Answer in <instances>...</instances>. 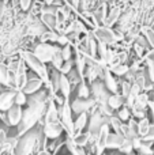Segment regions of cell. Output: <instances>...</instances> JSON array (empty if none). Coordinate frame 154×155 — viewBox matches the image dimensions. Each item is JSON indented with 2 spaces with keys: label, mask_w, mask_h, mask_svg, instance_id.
<instances>
[{
  "label": "cell",
  "mask_w": 154,
  "mask_h": 155,
  "mask_svg": "<svg viewBox=\"0 0 154 155\" xmlns=\"http://www.w3.org/2000/svg\"><path fill=\"white\" fill-rule=\"evenodd\" d=\"M45 91H37L35 94H32V98L27 99L29 107L22 113V120L18 124V135L23 136L32 127H34V124L42 117L44 112L46 110L45 106Z\"/></svg>",
  "instance_id": "obj_1"
},
{
  "label": "cell",
  "mask_w": 154,
  "mask_h": 155,
  "mask_svg": "<svg viewBox=\"0 0 154 155\" xmlns=\"http://www.w3.org/2000/svg\"><path fill=\"white\" fill-rule=\"evenodd\" d=\"M21 57L22 60L25 61L26 67H29L33 72L35 74L38 78H40L42 82H45L49 87V72H48V68L44 63H41L37 57L34 56V53L30 51H22L21 52Z\"/></svg>",
  "instance_id": "obj_2"
},
{
  "label": "cell",
  "mask_w": 154,
  "mask_h": 155,
  "mask_svg": "<svg viewBox=\"0 0 154 155\" xmlns=\"http://www.w3.org/2000/svg\"><path fill=\"white\" fill-rule=\"evenodd\" d=\"M93 35H94V38L97 41H100V42H104L106 46H115L119 41H122L123 38L120 37L119 34H117L115 30H112L111 27H106V26H98L95 27V29H93Z\"/></svg>",
  "instance_id": "obj_3"
},
{
  "label": "cell",
  "mask_w": 154,
  "mask_h": 155,
  "mask_svg": "<svg viewBox=\"0 0 154 155\" xmlns=\"http://www.w3.org/2000/svg\"><path fill=\"white\" fill-rule=\"evenodd\" d=\"M59 117H60V124L63 128L67 131L68 137H74V120H72V110H71L70 102L65 99L64 104L60 106L59 109Z\"/></svg>",
  "instance_id": "obj_4"
},
{
  "label": "cell",
  "mask_w": 154,
  "mask_h": 155,
  "mask_svg": "<svg viewBox=\"0 0 154 155\" xmlns=\"http://www.w3.org/2000/svg\"><path fill=\"white\" fill-rule=\"evenodd\" d=\"M55 49H56V45H52V44L48 42H38L37 45L34 46V56L40 60L41 63H51L52 56L55 53Z\"/></svg>",
  "instance_id": "obj_5"
},
{
  "label": "cell",
  "mask_w": 154,
  "mask_h": 155,
  "mask_svg": "<svg viewBox=\"0 0 154 155\" xmlns=\"http://www.w3.org/2000/svg\"><path fill=\"white\" fill-rule=\"evenodd\" d=\"M90 91L93 93V98H94V101H95L97 105L106 104L108 97L111 95V93L106 90L104 82L102 80H98V79L94 80V82H92V90Z\"/></svg>",
  "instance_id": "obj_6"
},
{
  "label": "cell",
  "mask_w": 154,
  "mask_h": 155,
  "mask_svg": "<svg viewBox=\"0 0 154 155\" xmlns=\"http://www.w3.org/2000/svg\"><path fill=\"white\" fill-rule=\"evenodd\" d=\"M95 101L94 98H75L72 102L70 104L71 110L76 114H81V113H87L89 110H92L95 106Z\"/></svg>",
  "instance_id": "obj_7"
},
{
  "label": "cell",
  "mask_w": 154,
  "mask_h": 155,
  "mask_svg": "<svg viewBox=\"0 0 154 155\" xmlns=\"http://www.w3.org/2000/svg\"><path fill=\"white\" fill-rule=\"evenodd\" d=\"M64 128L60 124V121H53V123H46L44 127V134L49 139H56L63 134Z\"/></svg>",
  "instance_id": "obj_8"
},
{
  "label": "cell",
  "mask_w": 154,
  "mask_h": 155,
  "mask_svg": "<svg viewBox=\"0 0 154 155\" xmlns=\"http://www.w3.org/2000/svg\"><path fill=\"white\" fill-rule=\"evenodd\" d=\"M42 84H44V82L38 76L27 78V82H26V84H25V87L22 88V91H23L26 95H32V94H35L37 91H40Z\"/></svg>",
  "instance_id": "obj_9"
},
{
  "label": "cell",
  "mask_w": 154,
  "mask_h": 155,
  "mask_svg": "<svg viewBox=\"0 0 154 155\" xmlns=\"http://www.w3.org/2000/svg\"><path fill=\"white\" fill-rule=\"evenodd\" d=\"M14 97H15V90L0 91V112H7L12 106Z\"/></svg>",
  "instance_id": "obj_10"
},
{
  "label": "cell",
  "mask_w": 154,
  "mask_h": 155,
  "mask_svg": "<svg viewBox=\"0 0 154 155\" xmlns=\"http://www.w3.org/2000/svg\"><path fill=\"white\" fill-rule=\"evenodd\" d=\"M109 134V124H104L98 131V139H97V155H102L104 150L106 148V137Z\"/></svg>",
  "instance_id": "obj_11"
},
{
  "label": "cell",
  "mask_w": 154,
  "mask_h": 155,
  "mask_svg": "<svg viewBox=\"0 0 154 155\" xmlns=\"http://www.w3.org/2000/svg\"><path fill=\"white\" fill-rule=\"evenodd\" d=\"M102 79H104V84H105L106 90H108L109 93H112V94H117V91H119V84H117L113 74L111 72V70H109L108 67H106L105 71H104Z\"/></svg>",
  "instance_id": "obj_12"
},
{
  "label": "cell",
  "mask_w": 154,
  "mask_h": 155,
  "mask_svg": "<svg viewBox=\"0 0 154 155\" xmlns=\"http://www.w3.org/2000/svg\"><path fill=\"white\" fill-rule=\"evenodd\" d=\"M120 15H122V7L115 5V7L109 8V10H108V15H106V18H105V21H104L102 26L111 27V29H112V26H115V25L119 22Z\"/></svg>",
  "instance_id": "obj_13"
},
{
  "label": "cell",
  "mask_w": 154,
  "mask_h": 155,
  "mask_svg": "<svg viewBox=\"0 0 154 155\" xmlns=\"http://www.w3.org/2000/svg\"><path fill=\"white\" fill-rule=\"evenodd\" d=\"M22 106L18 105H12L10 109L7 110V120H8V125H18L22 120Z\"/></svg>",
  "instance_id": "obj_14"
},
{
  "label": "cell",
  "mask_w": 154,
  "mask_h": 155,
  "mask_svg": "<svg viewBox=\"0 0 154 155\" xmlns=\"http://www.w3.org/2000/svg\"><path fill=\"white\" fill-rule=\"evenodd\" d=\"M33 146H34V137L33 136H25L23 140L18 144L16 147L15 155H27L32 153Z\"/></svg>",
  "instance_id": "obj_15"
},
{
  "label": "cell",
  "mask_w": 154,
  "mask_h": 155,
  "mask_svg": "<svg viewBox=\"0 0 154 155\" xmlns=\"http://www.w3.org/2000/svg\"><path fill=\"white\" fill-rule=\"evenodd\" d=\"M149 94L147 93H139L138 97L135 98V101H134V105H132V110H142V112H145V109L147 107V105H149Z\"/></svg>",
  "instance_id": "obj_16"
},
{
  "label": "cell",
  "mask_w": 154,
  "mask_h": 155,
  "mask_svg": "<svg viewBox=\"0 0 154 155\" xmlns=\"http://www.w3.org/2000/svg\"><path fill=\"white\" fill-rule=\"evenodd\" d=\"M45 124L46 123H53V121H59V110H57L56 105L53 101H51L46 106L45 110Z\"/></svg>",
  "instance_id": "obj_17"
},
{
  "label": "cell",
  "mask_w": 154,
  "mask_h": 155,
  "mask_svg": "<svg viewBox=\"0 0 154 155\" xmlns=\"http://www.w3.org/2000/svg\"><path fill=\"white\" fill-rule=\"evenodd\" d=\"M75 52L76 53H75V60H74V65L76 67V72L79 74V76L83 79V74H85V70H86V59L76 49H75Z\"/></svg>",
  "instance_id": "obj_18"
},
{
  "label": "cell",
  "mask_w": 154,
  "mask_h": 155,
  "mask_svg": "<svg viewBox=\"0 0 154 155\" xmlns=\"http://www.w3.org/2000/svg\"><path fill=\"white\" fill-rule=\"evenodd\" d=\"M108 106L111 107L112 110H119L120 107L124 105V98H123L120 94H111L108 97V101H106Z\"/></svg>",
  "instance_id": "obj_19"
},
{
  "label": "cell",
  "mask_w": 154,
  "mask_h": 155,
  "mask_svg": "<svg viewBox=\"0 0 154 155\" xmlns=\"http://www.w3.org/2000/svg\"><path fill=\"white\" fill-rule=\"evenodd\" d=\"M40 21H41V23L45 26V29L53 30V31L56 30V15H52V14H41Z\"/></svg>",
  "instance_id": "obj_20"
},
{
  "label": "cell",
  "mask_w": 154,
  "mask_h": 155,
  "mask_svg": "<svg viewBox=\"0 0 154 155\" xmlns=\"http://www.w3.org/2000/svg\"><path fill=\"white\" fill-rule=\"evenodd\" d=\"M86 123H87V113H81V114H78V118L74 121V136L82 134L83 128L86 127Z\"/></svg>",
  "instance_id": "obj_21"
},
{
  "label": "cell",
  "mask_w": 154,
  "mask_h": 155,
  "mask_svg": "<svg viewBox=\"0 0 154 155\" xmlns=\"http://www.w3.org/2000/svg\"><path fill=\"white\" fill-rule=\"evenodd\" d=\"M123 140H124V137H123V136L115 134V132H113V134H111V132H109L108 137H106V147H108V148H120Z\"/></svg>",
  "instance_id": "obj_22"
},
{
  "label": "cell",
  "mask_w": 154,
  "mask_h": 155,
  "mask_svg": "<svg viewBox=\"0 0 154 155\" xmlns=\"http://www.w3.org/2000/svg\"><path fill=\"white\" fill-rule=\"evenodd\" d=\"M71 87H72V86L70 84V82H68L67 76H65V75H62V78H60V84H59V91H62L63 98H64V99H68V98H70Z\"/></svg>",
  "instance_id": "obj_23"
},
{
  "label": "cell",
  "mask_w": 154,
  "mask_h": 155,
  "mask_svg": "<svg viewBox=\"0 0 154 155\" xmlns=\"http://www.w3.org/2000/svg\"><path fill=\"white\" fill-rule=\"evenodd\" d=\"M141 34L145 35V38L147 40V42H149V45L152 46V49H154V30L152 29L150 26H142L141 27Z\"/></svg>",
  "instance_id": "obj_24"
},
{
  "label": "cell",
  "mask_w": 154,
  "mask_h": 155,
  "mask_svg": "<svg viewBox=\"0 0 154 155\" xmlns=\"http://www.w3.org/2000/svg\"><path fill=\"white\" fill-rule=\"evenodd\" d=\"M60 49H62V48H59V46L56 45L55 53H53V56H52V60H51V64L53 65L55 70H60L62 64L64 63V60H63V57H62V53H60Z\"/></svg>",
  "instance_id": "obj_25"
},
{
  "label": "cell",
  "mask_w": 154,
  "mask_h": 155,
  "mask_svg": "<svg viewBox=\"0 0 154 155\" xmlns=\"http://www.w3.org/2000/svg\"><path fill=\"white\" fill-rule=\"evenodd\" d=\"M67 148L70 150V153L72 155H87L83 151V148L79 147V146H76L75 143H74L72 137H68V139H67Z\"/></svg>",
  "instance_id": "obj_26"
},
{
  "label": "cell",
  "mask_w": 154,
  "mask_h": 155,
  "mask_svg": "<svg viewBox=\"0 0 154 155\" xmlns=\"http://www.w3.org/2000/svg\"><path fill=\"white\" fill-rule=\"evenodd\" d=\"M76 94H78V98H89L90 97V88H89V86L86 84V82H85L83 79L79 82Z\"/></svg>",
  "instance_id": "obj_27"
},
{
  "label": "cell",
  "mask_w": 154,
  "mask_h": 155,
  "mask_svg": "<svg viewBox=\"0 0 154 155\" xmlns=\"http://www.w3.org/2000/svg\"><path fill=\"white\" fill-rule=\"evenodd\" d=\"M8 76H10V71L7 68V64L0 61V84L8 87Z\"/></svg>",
  "instance_id": "obj_28"
},
{
  "label": "cell",
  "mask_w": 154,
  "mask_h": 155,
  "mask_svg": "<svg viewBox=\"0 0 154 155\" xmlns=\"http://www.w3.org/2000/svg\"><path fill=\"white\" fill-rule=\"evenodd\" d=\"M90 137H92V134L90 132H87V134H79L76 135V136H74V143H75L76 146H79V147H83V146L87 144V142L90 140Z\"/></svg>",
  "instance_id": "obj_29"
},
{
  "label": "cell",
  "mask_w": 154,
  "mask_h": 155,
  "mask_svg": "<svg viewBox=\"0 0 154 155\" xmlns=\"http://www.w3.org/2000/svg\"><path fill=\"white\" fill-rule=\"evenodd\" d=\"M149 128H150V123L146 117L141 118V120L138 121V132H139V136L141 137H143L145 135L149 132Z\"/></svg>",
  "instance_id": "obj_30"
},
{
  "label": "cell",
  "mask_w": 154,
  "mask_h": 155,
  "mask_svg": "<svg viewBox=\"0 0 154 155\" xmlns=\"http://www.w3.org/2000/svg\"><path fill=\"white\" fill-rule=\"evenodd\" d=\"M27 104V95L23 93L22 90L15 91V97H14V105H18V106H23Z\"/></svg>",
  "instance_id": "obj_31"
},
{
  "label": "cell",
  "mask_w": 154,
  "mask_h": 155,
  "mask_svg": "<svg viewBox=\"0 0 154 155\" xmlns=\"http://www.w3.org/2000/svg\"><path fill=\"white\" fill-rule=\"evenodd\" d=\"M128 71H130V65L128 64H119V65H116L115 68H112L111 72L122 78V76H126V74H127Z\"/></svg>",
  "instance_id": "obj_32"
},
{
  "label": "cell",
  "mask_w": 154,
  "mask_h": 155,
  "mask_svg": "<svg viewBox=\"0 0 154 155\" xmlns=\"http://www.w3.org/2000/svg\"><path fill=\"white\" fill-rule=\"evenodd\" d=\"M60 53H62V57H63V60H64V61L71 60V59H72V45H71V44H67V45L62 46Z\"/></svg>",
  "instance_id": "obj_33"
},
{
  "label": "cell",
  "mask_w": 154,
  "mask_h": 155,
  "mask_svg": "<svg viewBox=\"0 0 154 155\" xmlns=\"http://www.w3.org/2000/svg\"><path fill=\"white\" fill-rule=\"evenodd\" d=\"M131 117V113H130V107L127 106H122L119 109V112H117V118H119L120 121H128Z\"/></svg>",
  "instance_id": "obj_34"
},
{
  "label": "cell",
  "mask_w": 154,
  "mask_h": 155,
  "mask_svg": "<svg viewBox=\"0 0 154 155\" xmlns=\"http://www.w3.org/2000/svg\"><path fill=\"white\" fill-rule=\"evenodd\" d=\"M122 153H124V154H131L132 153V142H131V139H124L123 140V143H122V146H120V148H119Z\"/></svg>",
  "instance_id": "obj_35"
},
{
  "label": "cell",
  "mask_w": 154,
  "mask_h": 155,
  "mask_svg": "<svg viewBox=\"0 0 154 155\" xmlns=\"http://www.w3.org/2000/svg\"><path fill=\"white\" fill-rule=\"evenodd\" d=\"M72 67H74V61H72V59H71V60H67V61L63 63L59 71H60V74H62V75H67V74L72 70Z\"/></svg>",
  "instance_id": "obj_36"
},
{
  "label": "cell",
  "mask_w": 154,
  "mask_h": 155,
  "mask_svg": "<svg viewBox=\"0 0 154 155\" xmlns=\"http://www.w3.org/2000/svg\"><path fill=\"white\" fill-rule=\"evenodd\" d=\"M131 84H132V83L128 82V80H123L122 82V97L123 98H127L128 93H130V90H131Z\"/></svg>",
  "instance_id": "obj_37"
},
{
  "label": "cell",
  "mask_w": 154,
  "mask_h": 155,
  "mask_svg": "<svg viewBox=\"0 0 154 155\" xmlns=\"http://www.w3.org/2000/svg\"><path fill=\"white\" fill-rule=\"evenodd\" d=\"M32 3H33V0H19V8L26 12V11H29Z\"/></svg>",
  "instance_id": "obj_38"
},
{
  "label": "cell",
  "mask_w": 154,
  "mask_h": 155,
  "mask_svg": "<svg viewBox=\"0 0 154 155\" xmlns=\"http://www.w3.org/2000/svg\"><path fill=\"white\" fill-rule=\"evenodd\" d=\"M139 151H141L142 155H152V154H153V151L150 150V147H149L147 144H145L143 142H142L141 147H139Z\"/></svg>",
  "instance_id": "obj_39"
},
{
  "label": "cell",
  "mask_w": 154,
  "mask_h": 155,
  "mask_svg": "<svg viewBox=\"0 0 154 155\" xmlns=\"http://www.w3.org/2000/svg\"><path fill=\"white\" fill-rule=\"evenodd\" d=\"M59 45H62V46H64V45H67V44H70V40L67 38V35H64V34H59V37H57V41H56Z\"/></svg>",
  "instance_id": "obj_40"
},
{
  "label": "cell",
  "mask_w": 154,
  "mask_h": 155,
  "mask_svg": "<svg viewBox=\"0 0 154 155\" xmlns=\"http://www.w3.org/2000/svg\"><path fill=\"white\" fill-rule=\"evenodd\" d=\"M147 76L154 83V64H147Z\"/></svg>",
  "instance_id": "obj_41"
},
{
  "label": "cell",
  "mask_w": 154,
  "mask_h": 155,
  "mask_svg": "<svg viewBox=\"0 0 154 155\" xmlns=\"http://www.w3.org/2000/svg\"><path fill=\"white\" fill-rule=\"evenodd\" d=\"M79 4H81V0H71V5H72L74 10L79 8ZM76 11H78V10H76Z\"/></svg>",
  "instance_id": "obj_42"
},
{
  "label": "cell",
  "mask_w": 154,
  "mask_h": 155,
  "mask_svg": "<svg viewBox=\"0 0 154 155\" xmlns=\"http://www.w3.org/2000/svg\"><path fill=\"white\" fill-rule=\"evenodd\" d=\"M37 155H52V154H49L48 151H40V153H38Z\"/></svg>",
  "instance_id": "obj_43"
},
{
  "label": "cell",
  "mask_w": 154,
  "mask_h": 155,
  "mask_svg": "<svg viewBox=\"0 0 154 155\" xmlns=\"http://www.w3.org/2000/svg\"><path fill=\"white\" fill-rule=\"evenodd\" d=\"M127 155H135V154H132V153H131V154H127Z\"/></svg>",
  "instance_id": "obj_44"
},
{
  "label": "cell",
  "mask_w": 154,
  "mask_h": 155,
  "mask_svg": "<svg viewBox=\"0 0 154 155\" xmlns=\"http://www.w3.org/2000/svg\"><path fill=\"white\" fill-rule=\"evenodd\" d=\"M0 91H2V86H0Z\"/></svg>",
  "instance_id": "obj_45"
}]
</instances>
